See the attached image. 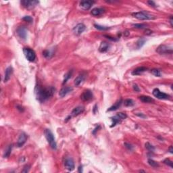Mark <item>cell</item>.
<instances>
[{
  "mask_svg": "<svg viewBox=\"0 0 173 173\" xmlns=\"http://www.w3.org/2000/svg\"><path fill=\"white\" fill-rule=\"evenodd\" d=\"M56 89L53 86L43 87L41 85H38L35 87V95L39 102H44L52 97L55 93Z\"/></svg>",
  "mask_w": 173,
  "mask_h": 173,
  "instance_id": "6da1fadb",
  "label": "cell"
},
{
  "mask_svg": "<svg viewBox=\"0 0 173 173\" xmlns=\"http://www.w3.org/2000/svg\"><path fill=\"white\" fill-rule=\"evenodd\" d=\"M132 16L135 18L140 20H154L155 19L154 16L151 15L146 12L141 11L137 12H134L132 14Z\"/></svg>",
  "mask_w": 173,
  "mask_h": 173,
  "instance_id": "7a4b0ae2",
  "label": "cell"
},
{
  "mask_svg": "<svg viewBox=\"0 0 173 173\" xmlns=\"http://www.w3.org/2000/svg\"><path fill=\"white\" fill-rule=\"evenodd\" d=\"M44 134H45V138L47 139L48 143H49L50 147L52 148L53 150H56L57 149V143L56 142V140L54 138L53 134L52 132L51 131L50 129H45L44 131Z\"/></svg>",
  "mask_w": 173,
  "mask_h": 173,
  "instance_id": "3957f363",
  "label": "cell"
},
{
  "mask_svg": "<svg viewBox=\"0 0 173 173\" xmlns=\"http://www.w3.org/2000/svg\"><path fill=\"white\" fill-rule=\"evenodd\" d=\"M23 52L27 60L29 62H34L35 60L36 53L34 52V50L29 47H25L23 49Z\"/></svg>",
  "mask_w": 173,
  "mask_h": 173,
  "instance_id": "277c9868",
  "label": "cell"
},
{
  "mask_svg": "<svg viewBox=\"0 0 173 173\" xmlns=\"http://www.w3.org/2000/svg\"><path fill=\"white\" fill-rule=\"evenodd\" d=\"M156 52L159 54H172L173 48L170 46L166 45H160L156 49Z\"/></svg>",
  "mask_w": 173,
  "mask_h": 173,
  "instance_id": "5b68a950",
  "label": "cell"
},
{
  "mask_svg": "<svg viewBox=\"0 0 173 173\" xmlns=\"http://www.w3.org/2000/svg\"><path fill=\"white\" fill-rule=\"evenodd\" d=\"M21 4L23 7H24L28 10H32L34 8H35L37 6L39 1H28V0H23L21 1Z\"/></svg>",
  "mask_w": 173,
  "mask_h": 173,
  "instance_id": "8992f818",
  "label": "cell"
},
{
  "mask_svg": "<svg viewBox=\"0 0 173 173\" xmlns=\"http://www.w3.org/2000/svg\"><path fill=\"white\" fill-rule=\"evenodd\" d=\"M152 94L153 95L157 98L159 99H169L170 96L168 94H166L164 92H162L160 91L159 89H154L153 90V92H152Z\"/></svg>",
  "mask_w": 173,
  "mask_h": 173,
  "instance_id": "52a82bcc",
  "label": "cell"
},
{
  "mask_svg": "<svg viewBox=\"0 0 173 173\" xmlns=\"http://www.w3.org/2000/svg\"><path fill=\"white\" fill-rule=\"evenodd\" d=\"M16 33L20 39L26 40L28 36V30L24 26H19L16 29Z\"/></svg>",
  "mask_w": 173,
  "mask_h": 173,
  "instance_id": "ba28073f",
  "label": "cell"
},
{
  "mask_svg": "<svg viewBox=\"0 0 173 173\" xmlns=\"http://www.w3.org/2000/svg\"><path fill=\"white\" fill-rule=\"evenodd\" d=\"M81 99L84 102H89L93 99V94L91 91L86 89L84 91L83 93L81 95Z\"/></svg>",
  "mask_w": 173,
  "mask_h": 173,
  "instance_id": "9c48e42d",
  "label": "cell"
},
{
  "mask_svg": "<svg viewBox=\"0 0 173 173\" xmlns=\"http://www.w3.org/2000/svg\"><path fill=\"white\" fill-rule=\"evenodd\" d=\"M65 168L68 171H72L75 169V162L72 158H66L64 161Z\"/></svg>",
  "mask_w": 173,
  "mask_h": 173,
  "instance_id": "30bf717a",
  "label": "cell"
},
{
  "mask_svg": "<svg viewBox=\"0 0 173 173\" xmlns=\"http://www.w3.org/2000/svg\"><path fill=\"white\" fill-rule=\"evenodd\" d=\"M86 29V26L83 23H79L73 29V32L76 35H80L83 33Z\"/></svg>",
  "mask_w": 173,
  "mask_h": 173,
  "instance_id": "8fae6325",
  "label": "cell"
},
{
  "mask_svg": "<svg viewBox=\"0 0 173 173\" xmlns=\"http://www.w3.org/2000/svg\"><path fill=\"white\" fill-rule=\"evenodd\" d=\"M27 139H28V136H27V135H26L25 133L23 132V133L20 135L18 139L17 143H16L17 146L18 147H23V145H24V144L26 143Z\"/></svg>",
  "mask_w": 173,
  "mask_h": 173,
  "instance_id": "7c38bea8",
  "label": "cell"
},
{
  "mask_svg": "<svg viewBox=\"0 0 173 173\" xmlns=\"http://www.w3.org/2000/svg\"><path fill=\"white\" fill-rule=\"evenodd\" d=\"M86 74L85 72H82L75 79V85L76 86H79L81 85H82L83 82L85 81V80L86 79Z\"/></svg>",
  "mask_w": 173,
  "mask_h": 173,
  "instance_id": "4fadbf2b",
  "label": "cell"
},
{
  "mask_svg": "<svg viewBox=\"0 0 173 173\" xmlns=\"http://www.w3.org/2000/svg\"><path fill=\"white\" fill-rule=\"evenodd\" d=\"M94 3L95 1H82L80 2V6L83 10H88L92 7L93 4Z\"/></svg>",
  "mask_w": 173,
  "mask_h": 173,
  "instance_id": "5bb4252c",
  "label": "cell"
},
{
  "mask_svg": "<svg viewBox=\"0 0 173 173\" xmlns=\"http://www.w3.org/2000/svg\"><path fill=\"white\" fill-rule=\"evenodd\" d=\"M13 71H14V70H13V68L12 66H9L6 68V70L5 71V75H4V83H7L8 81L10 79L13 73Z\"/></svg>",
  "mask_w": 173,
  "mask_h": 173,
  "instance_id": "9a60e30c",
  "label": "cell"
},
{
  "mask_svg": "<svg viewBox=\"0 0 173 173\" xmlns=\"http://www.w3.org/2000/svg\"><path fill=\"white\" fill-rule=\"evenodd\" d=\"M85 111V108L83 106H77L72 110L71 112V116H77L79 114H82Z\"/></svg>",
  "mask_w": 173,
  "mask_h": 173,
  "instance_id": "2e32d148",
  "label": "cell"
},
{
  "mask_svg": "<svg viewBox=\"0 0 173 173\" xmlns=\"http://www.w3.org/2000/svg\"><path fill=\"white\" fill-rule=\"evenodd\" d=\"M73 90L72 87H70V86H64L63 87L59 92V95L60 98H64L65 97L66 95L67 94H68L69 93L72 92Z\"/></svg>",
  "mask_w": 173,
  "mask_h": 173,
  "instance_id": "e0dca14e",
  "label": "cell"
},
{
  "mask_svg": "<svg viewBox=\"0 0 173 173\" xmlns=\"http://www.w3.org/2000/svg\"><path fill=\"white\" fill-rule=\"evenodd\" d=\"M104 12H105V10L104 8H95L91 10V14L93 16H99L102 15Z\"/></svg>",
  "mask_w": 173,
  "mask_h": 173,
  "instance_id": "ac0fdd59",
  "label": "cell"
},
{
  "mask_svg": "<svg viewBox=\"0 0 173 173\" xmlns=\"http://www.w3.org/2000/svg\"><path fill=\"white\" fill-rule=\"evenodd\" d=\"M110 45L108 42L103 41L101 43V44L99 45V51L102 53L106 52L110 49Z\"/></svg>",
  "mask_w": 173,
  "mask_h": 173,
  "instance_id": "d6986e66",
  "label": "cell"
},
{
  "mask_svg": "<svg viewBox=\"0 0 173 173\" xmlns=\"http://www.w3.org/2000/svg\"><path fill=\"white\" fill-rule=\"evenodd\" d=\"M147 70V68L146 67H144V66H141V67H138V68H135L133 71L132 72V75H141L142 73H143L144 72H145Z\"/></svg>",
  "mask_w": 173,
  "mask_h": 173,
  "instance_id": "ffe728a7",
  "label": "cell"
},
{
  "mask_svg": "<svg viewBox=\"0 0 173 173\" xmlns=\"http://www.w3.org/2000/svg\"><path fill=\"white\" fill-rule=\"evenodd\" d=\"M139 99L143 103H147V104H150V103H152V102H154V99L153 98H151L150 96H147V95H141V96H139Z\"/></svg>",
  "mask_w": 173,
  "mask_h": 173,
  "instance_id": "44dd1931",
  "label": "cell"
},
{
  "mask_svg": "<svg viewBox=\"0 0 173 173\" xmlns=\"http://www.w3.org/2000/svg\"><path fill=\"white\" fill-rule=\"evenodd\" d=\"M122 103V99H119V100H118V101H117V102L112 105V106H111V107H110L107 111H108V112H110V111H115V110H118L120 107H121Z\"/></svg>",
  "mask_w": 173,
  "mask_h": 173,
  "instance_id": "7402d4cb",
  "label": "cell"
},
{
  "mask_svg": "<svg viewBox=\"0 0 173 173\" xmlns=\"http://www.w3.org/2000/svg\"><path fill=\"white\" fill-rule=\"evenodd\" d=\"M111 119H112V124L111 125V127H115V126H116V124H118V123H121V121H122V120L121 118L118 116L117 114L116 116H114V117H112Z\"/></svg>",
  "mask_w": 173,
  "mask_h": 173,
  "instance_id": "603a6c76",
  "label": "cell"
},
{
  "mask_svg": "<svg viewBox=\"0 0 173 173\" xmlns=\"http://www.w3.org/2000/svg\"><path fill=\"white\" fill-rule=\"evenodd\" d=\"M43 55L44 56V57H45V58H47V59H50V58L53 56V52L52 51H51V50L47 49V50H45V51L43 52Z\"/></svg>",
  "mask_w": 173,
  "mask_h": 173,
  "instance_id": "cb8c5ba5",
  "label": "cell"
},
{
  "mask_svg": "<svg viewBox=\"0 0 173 173\" xmlns=\"http://www.w3.org/2000/svg\"><path fill=\"white\" fill-rule=\"evenodd\" d=\"M12 150V145H10L7 148V150L5 151V153H4V158H8L10 156V155L11 154Z\"/></svg>",
  "mask_w": 173,
  "mask_h": 173,
  "instance_id": "d4e9b609",
  "label": "cell"
},
{
  "mask_svg": "<svg viewBox=\"0 0 173 173\" xmlns=\"http://www.w3.org/2000/svg\"><path fill=\"white\" fill-rule=\"evenodd\" d=\"M145 41H146V39H144V38H140L139 40H138L137 43V49L141 48L143 45H144Z\"/></svg>",
  "mask_w": 173,
  "mask_h": 173,
  "instance_id": "484cf974",
  "label": "cell"
},
{
  "mask_svg": "<svg viewBox=\"0 0 173 173\" xmlns=\"http://www.w3.org/2000/svg\"><path fill=\"white\" fill-rule=\"evenodd\" d=\"M124 104L127 107H131L135 105V102L131 99H127L124 100Z\"/></svg>",
  "mask_w": 173,
  "mask_h": 173,
  "instance_id": "4316f807",
  "label": "cell"
},
{
  "mask_svg": "<svg viewBox=\"0 0 173 173\" xmlns=\"http://www.w3.org/2000/svg\"><path fill=\"white\" fill-rule=\"evenodd\" d=\"M148 164H149L151 166L154 167V168H158V167L160 166L158 162H156V161H154V160H152V159H149V160H148Z\"/></svg>",
  "mask_w": 173,
  "mask_h": 173,
  "instance_id": "83f0119b",
  "label": "cell"
},
{
  "mask_svg": "<svg viewBox=\"0 0 173 173\" xmlns=\"http://www.w3.org/2000/svg\"><path fill=\"white\" fill-rule=\"evenodd\" d=\"M72 74V70L68 72L66 74H65V75H64V81H63V84H64V85L65 84V83H66L67 81H68V79L71 78Z\"/></svg>",
  "mask_w": 173,
  "mask_h": 173,
  "instance_id": "f1b7e54d",
  "label": "cell"
},
{
  "mask_svg": "<svg viewBox=\"0 0 173 173\" xmlns=\"http://www.w3.org/2000/svg\"><path fill=\"white\" fill-rule=\"evenodd\" d=\"M151 73L153 75H154L155 76H158V77H160V76H161V72L160 70H158V69H152L151 70Z\"/></svg>",
  "mask_w": 173,
  "mask_h": 173,
  "instance_id": "f546056e",
  "label": "cell"
},
{
  "mask_svg": "<svg viewBox=\"0 0 173 173\" xmlns=\"http://www.w3.org/2000/svg\"><path fill=\"white\" fill-rule=\"evenodd\" d=\"M133 26L135 29H146L147 25L145 24H133Z\"/></svg>",
  "mask_w": 173,
  "mask_h": 173,
  "instance_id": "4dcf8cb0",
  "label": "cell"
},
{
  "mask_svg": "<svg viewBox=\"0 0 173 173\" xmlns=\"http://www.w3.org/2000/svg\"><path fill=\"white\" fill-rule=\"evenodd\" d=\"M94 26L95 29H98V30H108V29H110V27L101 26V25H99V24H94Z\"/></svg>",
  "mask_w": 173,
  "mask_h": 173,
  "instance_id": "1f68e13d",
  "label": "cell"
},
{
  "mask_svg": "<svg viewBox=\"0 0 173 173\" xmlns=\"http://www.w3.org/2000/svg\"><path fill=\"white\" fill-rule=\"evenodd\" d=\"M145 147H146V149H147V150L150 151V152H153L155 150V147L151 144L148 143V142L145 143Z\"/></svg>",
  "mask_w": 173,
  "mask_h": 173,
  "instance_id": "d6a6232c",
  "label": "cell"
},
{
  "mask_svg": "<svg viewBox=\"0 0 173 173\" xmlns=\"http://www.w3.org/2000/svg\"><path fill=\"white\" fill-rule=\"evenodd\" d=\"M23 20L24 21H25V22H27V23H32L33 22V19L32 17H30L29 16H24V17H23Z\"/></svg>",
  "mask_w": 173,
  "mask_h": 173,
  "instance_id": "836d02e7",
  "label": "cell"
},
{
  "mask_svg": "<svg viewBox=\"0 0 173 173\" xmlns=\"http://www.w3.org/2000/svg\"><path fill=\"white\" fill-rule=\"evenodd\" d=\"M164 163L165 164H166V165H168V166H170V167H171L172 168H173V162L170 160V159H165L164 160Z\"/></svg>",
  "mask_w": 173,
  "mask_h": 173,
  "instance_id": "e575fe53",
  "label": "cell"
},
{
  "mask_svg": "<svg viewBox=\"0 0 173 173\" xmlns=\"http://www.w3.org/2000/svg\"><path fill=\"white\" fill-rule=\"evenodd\" d=\"M117 115L118 116L121 118L122 120H124V119H126L127 118V114H124V113H122V112H119L117 114Z\"/></svg>",
  "mask_w": 173,
  "mask_h": 173,
  "instance_id": "d590c367",
  "label": "cell"
},
{
  "mask_svg": "<svg viewBox=\"0 0 173 173\" xmlns=\"http://www.w3.org/2000/svg\"><path fill=\"white\" fill-rule=\"evenodd\" d=\"M30 166L29 165H26L24 167V168L23 170H22V173H29V170H30Z\"/></svg>",
  "mask_w": 173,
  "mask_h": 173,
  "instance_id": "8d00e7d4",
  "label": "cell"
},
{
  "mask_svg": "<svg viewBox=\"0 0 173 173\" xmlns=\"http://www.w3.org/2000/svg\"><path fill=\"white\" fill-rule=\"evenodd\" d=\"M124 145H125V147H126L127 148V149H128V150L131 151L132 150H133V147L132 146L131 144H129V143H124Z\"/></svg>",
  "mask_w": 173,
  "mask_h": 173,
  "instance_id": "74e56055",
  "label": "cell"
},
{
  "mask_svg": "<svg viewBox=\"0 0 173 173\" xmlns=\"http://www.w3.org/2000/svg\"><path fill=\"white\" fill-rule=\"evenodd\" d=\"M133 89H134V91H135V92H139V91H140V89H139V87L137 85H136V84L133 85Z\"/></svg>",
  "mask_w": 173,
  "mask_h": 173,
  "instance_id": "f35d334b",
  "label": "cell"
},
{
  "mask_svg": "<svg viewBox=\"0 0 173 173\" xmlns=\"http://www.w3.org/2000/svg\"><path fill=\"white\" fill-rule=\"evenodd\" d=\"M147 4H149L150 6H152V7H156L157 6L156 3H155L154 1H148Z\"/></svg>",
  "mask_w": 173,
  "mask_h": 173,
  "instance_id": "ab89813d",
  "label": "cell"
},
{
  "mask_svg": "<svg viewBox=\"0 0 173 173\" xmlns=\"http://www.w3.org/2000/svg\"><path fill=\"white\" fill-rule=\"evenodd\" d=\"M105 37H107L108 39H110V40H111V41H116L118 39H115V38H114V37H111L110 36H108V35H105Z\"/></svg>",
  "mask_w": 173,
  "mask_h": 173,
  "instance_id": "60d3db41",
  "label": "cell"
},
{
  "mask_svg": "<svg viewBox=\"0 0 173 173\" xmlns=\"http://www.w3.org/2000/svg\"><path fill=\"white\" fill-rule=\"evenodd\" d=\"M99 128H100V126H99V125H98V127H96V128H95L94 130L93 131L92 133H93V135H95V134H96V132L98 131L99 130Z\"/></svg>",
  "mask_w": 173,
  "mask_h": 173,
  "instance_id": "b9f144b4",
  "label": "cell"
},
{
  "mask_svg": "<svg viewBox=\"0 0 173 173\" xmlns=\"http://www.w3.org/2000/svg\"><path fill=\"white\" fill-rule=\"evenodd\" d=\"M145 35H150L151 33H152V31L151 30H150V29H145Z\"/></svg>",
  "mask_w": 173,
  "mask_h": 173,
  "instance_id": "7bdbcfd3",
  "label": "cell"
},
{
  "mask_svg": "<svg viewBox=\"0 0 173 173\" xmlns=\"http://www.w3.org/2000/svg\"><path fill=\"white\" fill-rule=\"evenodd\" d=\"M79 173H83V166H80L79 167Z\"/></svg>",
  "mask_w": 173,
  "mask_h": 173,
  "instance_id": "ee69618b",
  "label": "cell"
},
{
  "mask_svg": "<svg viewBox=\"0 0 173 173\" xmlns=\"http://www.w3.org/2000/svg\"><path fill=\"white\" fill-rule=\"evenodd\" d=\"M170 23L171 26H173V16H170Z\"/></svg>",
  "mask_w": 173,
  "mask_h": 173,
  "instance_id": "f6af8a7d",
  "label": "cell"
},
{
  "mask_svg": "<svg viewBox=\"0 0 173 173\" xmlns=\"http://www.w3.org/2000/svg\"><path fill=\"white\" fill-rule=\"evenodd\" d=\"M168 150H169V151L171 153V154H173V146L171 145L170 147H169V149H168Z\"/></svg>",
  "mask_w": 173,
  "mask_h": 173,
  "instance_id": "bcb514c9",
  "label": "cell"
},
{
  "mask_svg": "<svg viewBox=\"0 0 173 173\" xmlns=\"http://www.w3.org/2000/svg\"><path fill=\"white\" fill-rule=\"evenodd\" d=\"M137 115L139 117H141V118H145V116H144V115H143L142 114H137Z\"/></svg>",
  "mask_w": 173,
  "mask_h": 173,
  "instance_id": "7dc6e473",
  "label": "cell"
},
{
  "mask_svg": "<svg viewBox=\"0 0 173 173\" xmlns=\"http://www.w3.org/2000/svg\"><path fill=\"white\" fill-rule=\"evenodd\" d=\"M128 35H129V32H128V30H127V31H125V32H124V36H125V37H127V36H128Z\"/></svg>",
  "mask_w": 173,
  "mask_h": 173,
  "instance_id": "c3c4849f",
  "label": "cell"
},
{
  "mask_svg": "<svg viewBox=\"0 0 173 173\" xmlns=\"http://www.w3.org/2000/svg\"><path fill=\"white\" fill-rule=\"evenodd\" d=\"M98 110L97 109V105H95L94 106V108H93V113H94V114L96 113V111H95V110Z\"/></svg>",
  "mask_w": 173,
  "mask_h": 173,
  "instance_id": "681fc988",
  "label": "cell"
}]
</instances>
